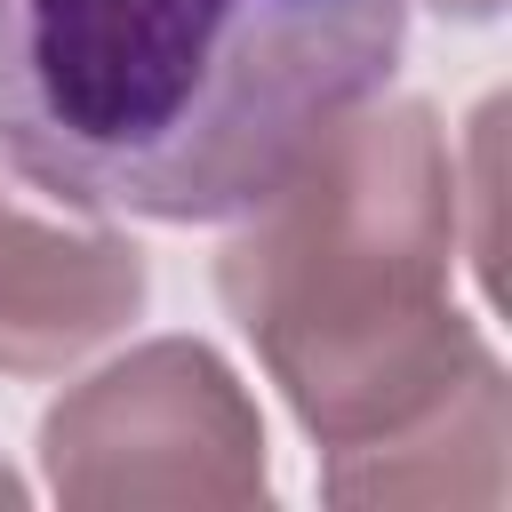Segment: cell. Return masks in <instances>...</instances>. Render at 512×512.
<instances>
[{"instance_id": "6da1fadb", "label": "cell", "mask_w": 512, "mask_h": 512, "mask_svg": "<svg viewBox=\"0 0 512 512\" xmlns=\"http://www.w3.org/2000/svg\"><path fill=\"white\" fill-rule=\"evenodd\" d=\"M408 0H0V160L80 216L216 224L384 96Z\"/></svg>"}, {"instance_id": "7a4b0ae2", "label": "cell", "mask_w": 512, "mask_h": 512, "mask_svg": "<svg viewBox=\"0 0 512 512\" xmlns=\"http://www.w3.org/2000/svg\"><path fill=\"white\" fill-rule=\"evenodd\" d=\"M456 152L432 104L392 96L320 128L216 248V296L320 448L440 408L480 360L456 312Z\"/></svg>"}, {"instance_id": "3957f363", "label": "cell", "mask_w": 512, "mask_h": 512, "mask_svg": "<svg viewBox=\"0 0 512 512\" xmlns=\"http://www.w3.org/2000/svg\"><path fill=\"white\" fill-rule=\"evenodd\" d=\"M40 472L72 512H240L272 488L256 400L192 336L136 344L80 376L40 416Z\"/></svg>"}, {"instance_id": "277c9868", "label": "cell", "mask_w": 512, "mask_h": 512, "mask_svg": "<svg viewBox=\"0 0 512 512\" xmlns=\"http://www.w3.org/2000/svg\"><path fill=\"white\" fill-rule=\"evenodd\" d=\"M152 296V264L112 224L32 216L0 184V376H64Z\"/></svg>"}, {"instance_id": "5b68a950", "label": "cell", "mask_w": 512, "mask_h": 512, "mask_svg": "<svg viewBox=\"0 0 512 512\" xmlns=\"http://www.w3.org/2000/svg\"><path fill=\"white\" fill-rule=\"evenodd\" d=\"M504 448H512V400L496 352L416 424L328 448L320 488L336 504H496L504 496Z\"/></svg>"}, {"instance_id": "8992f818", "label": "cell", "mask_w": 512, "mask_h": 512, "mask_svg": "<svg viewBox=\"0 0 512 512\" xmlns=\"http://www.w3.org/2000/svg\"><path fill=\"white\" fill-rule=\"evenodd\" d=\"M432 8H440V16H456V24H488L504 0H432Z\"/></svg>"}, {"instance_id": "52a82bcc", "label": "cell", "mask_w": 512, "mask_h": 512, "mask_svg": "<svg viewBox=\"0 0 512 512\" xmlns=\"http://www.w3.org/2000/svg\"><path fill=\"white\" fill-rule=\"evenodd\" d=\"M16 496H24V480H16L8 464H0V504H16Z\"/></svg>"}]
</instances>
